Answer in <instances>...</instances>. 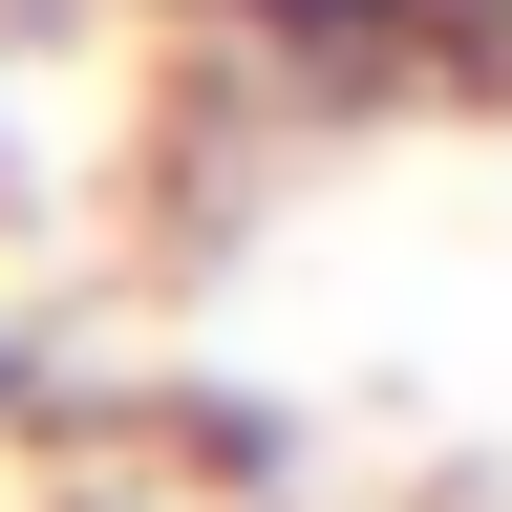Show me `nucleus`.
<instances>
[{
	"instance_id": "1",
	"label": "nucleus",
	"mask_w": 512,
	"mask_h": 512,
	"mask_svg": "<svg viewBox=\"0 0 512 512\" xmlns=\"http://www.w3.org/2000/svg\"><path fill=\"white\" fill-rule=\"evenodd\" d=\"M43 448V342H22V299H0V470Z\"/></svg>"
}]
</instances>
